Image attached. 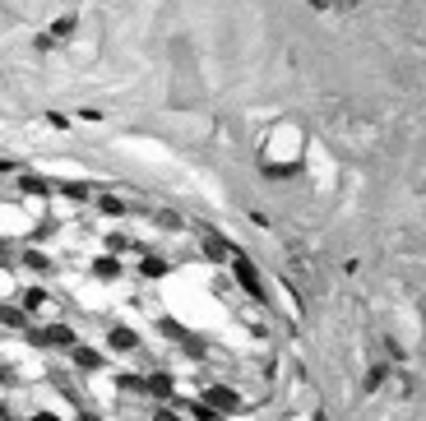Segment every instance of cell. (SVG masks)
I'll use <instances>...</instances> for the list:
<instances>
[{
    "mask_svg": "<svg viewBox=\"0 0 426 421\" xmlns=\"http://www.w3.org/2000/svg\"><path fill=\"white\" fill-rule=\"evenodd\" d=\"M232 273H236V283H241L250 297H259V292H264V287H259V273L246 264V259H232Z\"/></svg>",
    "mask_w": 426,
    "mask_h": 421,
    "instance_id": "cell-1",
    "label": "cell"
},
{
    "mask_svg": "<svg viewBox=\"0 0 426 421\" xmlns=\"http://www.w3.org/2000/svg\"><path fill=\"white\" fill-rule=\"evenodd\" d=\"M107 343H112L116 352H130V347H135V333L130 329H107Z\"/></svg>",
    "mask_w": 426,
    "mask_h": 421,
    "instance_id": "cell-2",
    "label": "cell"
},
{
    "mask_svg": "<svg viewBox=\"0 0 426 421\" xmlns=\"http://www.w3.org/2000/svg\"><path fill=\"white\" fill-rule=\"evenodd\" d=\"M139 273H144V278H157V273H162V268H167V264H162V259H153V255H144V259H139Z\"/></svg>",
    "mask_w": 426,
    "mask_h": 421,
    "instance_id": "cell-3",
    "label": "cell"
},
{
    "mask_svg": "<svg viewBox=\"0 0 426 421\" xmlns=\"http://www.w3.org/2000/svg\"><path fill=\"white\" fill-rule=\"evenodd\" d=\"M153 421H181V417H176V412H157Z\"/></svg>",
    "mask_w": 426,
    "mask_h": 421,
    "instance_id": "cell-4",
    "label": "cell"
},
{
    "mask_svg": "<svg viewBox=\"0 0 426 421\" xmlns=\"http://www.w3.org/2000/svg\"><path fill=\"white\" fill-rule=\"evenodd\" d=\"M311 5H325V0H311Z\"/></svg>",
    "mask_w": 426,
    "mask_h": 421,
    "instance_id": "cell-5",
    "label": "cell"
}]
</instances>
